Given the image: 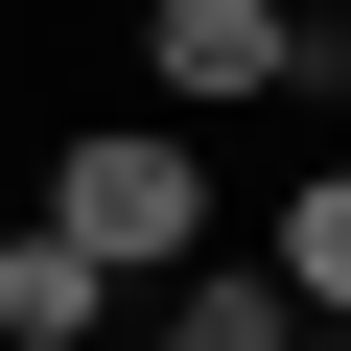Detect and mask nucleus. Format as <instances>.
Instances as JSON below:
<instances>
[{"mask_svg":"<svg viewBox=\"0 0 351 351\" xmlns=\"http://www.w3.org/2000/svg\"><path fill=\"white\" fill-rule=\"evenodd\" d=\"M24 234H71L94 281L211 258V141H164V117H94V141H47V211H24Z\"/></svg>","mask_w":351,"mask_h":351,"instance_id":"obj_1","label":"nucleus"},{"mask_svg":"<svg viewBox=\"0 0 351 351\" xmlns=\"http://www.w3.org/2000/svg\"><path fill=\"white\" fill-rule=\"evenodd\" d=\"M141 71H164V117H258V94H304V0H141Z\"/></svg>","mask_w":351,"mask_h":351,"instance_id":"obj_2","label":"nucleus"},{"mask_svg":"<svg viewBox=\"0 0 351 351\" xmlns=\"http://www.w3.org/2000/svg\"><path fill=\"white\" fill-rule=\"evenodd\" d=\"M304 304L258 281V258H164V281H117V351H281Z\"/></svg>","mask_w":351,"mask_h":351,"instance_id":"obj_3","label":"nucleus"},{"mask_svg":"<svg viewBox=\"0 0 351 351\" xmlns=\"http://www.w3.org/2000/svg\"><path fill=\"white\" fill-rule=\"evenodd\" d=\"M0 351H117V281L71 234H0Z\"/></svg>","mask_w":351,"mask_h":351,"instance_id":"obj_4","label":"nucleus"},{"mask_svg":"<svg viewBox=\"0 0 351 351\" xmlns=\"http://www.w3.org/2000/svg\"><path fill=\"white\" fill-rule=\"evenodd\" d=\"M258 281H281V304H304V328H328V304H351V164H304V188H281V211H258Z\"/></svg>","mask_w":351,"mask_h":351,"instance_id":"obj_5","label":"nucleus"},{"mask_svg":"<svg viewBox=\"0 0 351 351\" xmlns=\"http://www.w3.org/2000/svg\"><path fill=\"white\" fill-rule=\"evenodd\" d=\"M281 351H328V328H281Z\"/></svg>","mask_w":351,"mask_h":351,"instance_id":"obj_6","label":"nucleus"}]
</instances>
